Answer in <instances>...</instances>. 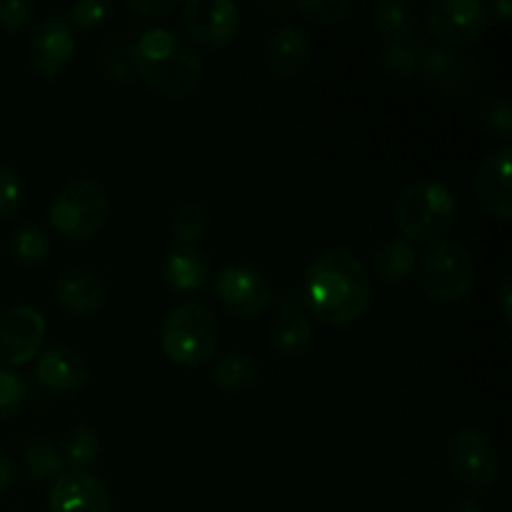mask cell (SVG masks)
<instances>
[{
    "mask_svg": "<svg viewBox=\"0 0 512 512\" xmlns=\"http://www.w3.org/2000/svg\"><path fill=\"white\" fill-rule=\"evenodd\" d=\"M113 13V5L103 3V0H78L73 8L68 10V25L70 28H80V30H90L95 25L105 23L108 15Z\"/></svg>",
    "mask_w": 512,
    "mask_h": 512,
    "instance_id": "obj_32",
    "label": "cell"
},
{
    "mask_svg": "<svg viewBox=\"0 0 512 512\" xmlns=\"http://www.w3.org/2000/svg\"><path fill=\"white\" fill-rule=\"evenodd\" d=\"M13 478H15L13 458H10L5 450H0V495H3L10 485H13Z\"/></svg>",
    "mask_w": 512,
    "mask_h": 512,
    "instance_id": "obj_36",
    "label": "cell"
},
{
    "mask_svg": "<svg viewBox=\"0 0 512 512\" xmlns=\"http://www.w3.org/2000/svg\"><path fill=\"white\" fill-rule=\"evenodd\" d=\"M418 68L425 78L430 80L438 88H450L455 80H460L463 75V63H460L458 55H453L445 48H433L425 50L418 58Z\"/></svg>",
    "mask_w": 512,
    "mask_h": 512,
    "instance_id": "obj_25",
    "label": "cell"
},
{
    "mask_svg": "<svg viewBox=\"0 0 512 512\" xmlns=\"http://www.w3.org/2000/svg\"><path fill=\"white\" fill-rule=\"evenodd\" d=\"M475 118L490 133L500 135L508 140L512 135V108L510 100L505 95H485L475 103Z\"/></svg>",
    "mask_w": 512,
    "mask_h": 512,
    "instance_id": "obj_27",
    "label": "cell"
},
{
    "mask_svg": "<svg viewBox=\"0 0 512 512\" xmlns=\"http://www.w3.org/2000/svg\"><path fill=\"white\" fill-rule=\"evenodd\" d=\"M128 10L138 15H150V18H163L178 8V0H128Z\"/></svg>",
    "mask_w": 512,
    "mask_h": 512,
    "instance_id": "obj_35",
    "label": "cell"
},
{
    "mask_svg": "<svg viewBox=\"0 0 512 512\" xmlns=\"http://www.w3.org/2000/svg\"><path fill=\"white\" fill-rule=\"evenodd\" d=\"M425 25L443 43L465 45L483 35L488 18L480 0H430Z\"/></svg>",
    "mask_w": 512,
    "mask_h": 512,
    "instance_id": "obj_10",
    "label": "cell"
},
{
    "mask_svg": "<svg viewBox=\"0 0 512 512\" xmlns=\"http://www.w3.org/2000/svg\"><path fill=\"white\" fill-rule=\"evenodd\" d=\"M313 340V323L300 303H290V295L280 305L278 318L268 330V345L283 358H295L305 353Z\"/></svg>",
    "mask_w": 512,
    "mask_h": 512,
    "instance_id": "obj_18",
    "label": "cell"
},
{
    "mask_svg": "<svg viewBox=\"0 0 512 512\" xmlns=\"http://www.w3.org/2000/svg\"><path fill=\"white\" fill-rule=\"evenodd\" d=\"M60 458H63V465H68L75 473H88L90 465L98 460L100 455V440L98 435L93 433L85 425H75L60 440Z\"/></svg>",
    "mask_w": 512,
    "mask_h": 512,
    "instance_id": "obj_23",
    "label": "cell"
},
{
    "mask_svg": "<svg viewBox=\"0 0 512 512\" xmlns=\"http://www.w3.org/2000/svg\"><path fill=\"white\" fill-rule=\"evenodd\" d=\"M55 300L75 318H93L108 303V290L93 270L70 268L55 283Z\"/></svg>",
    "mask_w": 512,
    "mask_h": 512,
    "instance_id": "obj_16",
    "label": "cell"
},
{
    "mask_svg": "<svg viewBox=\"0 0 512 512\" xmlns=\"http://www.w3.org/2000/svg\"><path fill=\"white\" fill-rule=\"evenodd\" d=\"M38 13V3L35 0H8V3H0V28L10 30H23L30 20Z\"/></svg>",
    "mask_w": 512,
    "mask_h": 512,
    "instance_id": "obj_33",
    "label": "cell"
},
{
    "mask_svg": "<svg viewBox=\"0 0 512 512\" xmlns=\"http://www.w3.org/2000/svg\"><path fill=\"white\" fill-rule=\"evenodd\" d=\"M295 10L318 25H338L348 18L353 3L350 0H300L295 3Z\"/></svg>",
    "mask_w": 512,
    "mask_h": 512,
    "instance_id": "obj_29",
    "label": "cell"
},
{
    "mask_svg": "<svg viewBox=\"0 0 512 512\" xmlns=\"http://www.w3.org/2000/svg\"><path fill=\"white\" fill-rule=\"evenodd\" d=\"M373 23L393 43H408L418 35V10L403 0H378L373 8Z\"/></svg>",
    "mask_w": 512,
    "mask_h": 512,
    "instance_id": "obj_20",
    "label": "cell"
},
{
    "mask_svg": "<svg viewBox=\"0 0 512 512\" xmlns=\"http://www.w3.org/2000/svg\"><path fill=\"white\" fill-rule=\"evenodd\" d=\"M110 213V198L103 183L95 178L70 180L48 210L55 233L68 240H88L105 225Z\"/></svg>",
    "mask_w": 512,
    "mask_h": 512,
    "instance_id": "obj_6",
    "label": "cell"
},
{
    "mask_svg": "<svg viewBox=\"0 0 512 512\" xmlns=\"http://www.w3.org/2000/svg\"><path fill=\"white\" fill-rule=\"evenodd\" d=\"M188 33L205 48H228L240 25V10L233 0H188L183 5Z\"/></svg>",
    "mask_w": 512,
    "mask_h": 512,
    "instance_id": "obj_12",
    "label": "cell"
},
{
    "mask_svg": "<svg viewBox=\"0 0 512 512\" xmlns=\"http://www.w3.org/2000/svg\"><path fill=\"white\" fill-rule=\"evenodd\" d=\"M418 278L433 303L455 305L473 290L475 260L455 240H435L418 258Z\"/></svg>",
    "mask_w": 512,
    "mask_h": 512,
    "instance_id": "obj_5",
    "label": "cell"
},
{
    "mask_svg": "<svg viewBox=\"0 0 512 512\" xmlns=\"http://www.w3.org/2000/svg\"><path fill=\"white\" fill-rule=\"evenodd\" d=\"M310 35L303 25L285 23L268 35L263 48L265 68L280 78H293L303 73L310 60Z\"/></svg>",
    "mask_w": 512,
    "mask_h": 512,
    "instance_id": "obj_15",
    "label": "cell"
},
{
    "mask_svg": "<svg viewBox=\"0 0 512 512\" xmlns=\"http://www.w3.org/2000/svg\"><path fill=\"white\" fill-rule=\"evenodd\" d=\"M75 58V38L68 20L55 15L33 30L28 43V65L43 80H58Z\"/></svg>",
    "mask_w": 512,
    "mask_h": 512,
    "instance_id": "obj_9",
    "label": "cell"
},
{
    "mask_svg": "<svg viewBox=\"0 0 512 512\" xmlns=\"http://www.w3.org/2000/svg\"><path fill=\"white\" fill-rule=\"evenodd\" d=\"M25 463H28V473L33 480H48L60 475L63 470V458L60 450L55 448L50 440H33L25 448Z\"/></svg>",
    "mask_w": 512,
    "mask_h": 512,
    "instance_id": "obj_28",
    "label": "cell"
},
{
    "mask_svg": "<svg viewBox=\"0 0 512 512\" xmlns=\"http://www.w3.org/2000/svg\"><path fill=\"white\" fill-rule=\"evenodd\" d=\"M45 318L33 305H15L0 318V365L20 368L38 353L45 340Z\"/></svg>",
    "mask_w": 512,
    "mask_h": 512,
    "instance_id": "obj_11",
    "label": "cell"
},
{
    "mask_svg": "<svg viewBox=\"0 0 512 512\" xmlns=\"http://www.w3.org/2000/svg\"><path fill=\"white\" fill-rule=\"evenodd\" d=\"M133 65L145 83L173 100L193 95L205 78L203 58L170 28L140 33L133 45Z\"/></svg>",
    "mask_w": 512,
    "mask_h": 512,
    "instance_id": "obj_2",
    "label": "cell"
},
{
    "mask_svg": "<svg viewBox=\"0 0 512 512\" xmlns=\"http://www.w3.org/2000/svg\"><path fill=\"white\" fill-rule=\"evenodd\" d=\"M498 298H500V308H503V318L512 323V280L510 275H505L500 280V288H498Z\"/></svg>",
    "mask_w": 512,
    "mask_h": 512,
    "instance_id": "obj_37",
    "label": "cell"
},
{
    "mask_svg": "<svg viewBox=\"0 0 512 512\" xmlns=\"http://www.w3.org/2000/svg\"><path fill=\"white\" fill-rule=\"evenodd\" d=\"M25 395H28V388H25L23 378L10 370H0V420H8L23 408Z\"/></svg>",
    "mask_w": 512,
    "mask_h": 512,
    "instance_id": "obj_31",
    "label": "cell"
},
{
    "mask_svg": "<svg viewBox=\"0 0 512 512\" xmlns=\"http://www.w3.org/2000/svg\"><path fill=\"white\" fill-rule=\"evenodd\" d=\"M90 368L83 355L73 348H50L35 365V378L53 393H75L88 383Z\"/></svg>",
    "mask_w": 512,
    "mask_h": 512,
    "instance_id": "obj_17",
    "label": "cell"
},
{
    "mask_svg": "<svg viewBox=\"0 0 512 512\" xmlns=\"http://www.w3.org/2000/svg\"><path fill=\"white\" fill-rule=\"evenodd\" d=\"M485 8V18H493L498 20V23H505V20H510L512 15V5L508 3V0H493L490 5H483Z\"/></svg>",
    "mask_w": 512,
    "mask_h": 512,
    "instance_id": "obj_38",
    "label": "cell"
},
{
    "mask_svg": "<svg viewBox=\"0 0 512 512\" xmlns=\"http://www.w3.org/2000/svg\"><path fill=\"white\" fill-rule=\"evenodd\" d=\"M208 255L198 248L170 250L163 260V280L175 293H193L208 283Z\"/></svg>",
    "mask_w": 512,
    "mask_h": 512,
    "instance_id": "obj_19",
    "label": "cell"
},
{
    "mask_svg": "<svg viewBox=\"0 0 512 512\" xmlns=\"http://www.w3.org/2000/svg\"><path fill=\"white\" fill-rule=\"evenodd\" d=\"M10 253L18 263L38 265L48 258L50 253V238L43 228L38 225H20L13 235H10Z\"/></svg>",
    "mask_w": 512,
    "mask_h": 512,
    "instance_id": "obj_26",
    "label": "cell"
},
{
    "mask_svg": "<svg viewBox=\"0 0 512 512\" xmlns=\"http://www.w3.org/2000/svg\"><path fill=\"white\" fill-rule=\"evenodd\" d=\"M50 512H113V498L103 480L90 473L58 475L48 495Z\"/></svg>",
    "mask_w": 512,
    "mask_h": 512,
    "instance_id": "obj_13",
    "label": "cell"
},
{
    "mask_svg": "<svg viewBox=\"0 0 512 512\" xmlns=\"http://www.w3.org/2000/svg\"><path fill=\"white\" fill-rule=\"evenodd\" d=\"M215 298L235 318H258L273 305V288L260 270L250 265H225L215 275Z\"/></svg>",
    "mask_w": 512,
    "mask_h": 512,
    "instance_id": "obj_8",
    "label": "cell"
},
{
    "mask_svg": "<svg viewBox=\"0 0 512 512\" xmlns=\"http://www.w3.org/2000/svg\"><path fill=\"white\" fill-rule=\"evenodd\" d=\"M383 65L398 78H408L418 68V53L408 43H390L383 50Z\"/></svg>",
    "mask_w": 512,
    "mask_h": 512,
    "instance_id": "obj_34",
    "label": "cell"
},
{
    "mask_svg": "<svg viewBox=\"0 0 512 512\" xmlns=\"http://www.w3.org/2000/svg\"><path fill=\"white\" fill-rule=\"evenodd\" d=\"M453 512H485V505L475 498H463Z\"/></svg>",
    "mask_w": 512,
    "mask_h": 512,
    "instance_id": "obj_39",
    "label": "cell"
},
{
    "mask_svg": "<svg viewBox=\"0 0 512 512\" xmlns=\"http://www.w3.org/2000/svg\"><path fill=\"white\" fill-rule=\"evenodd\" d=\"M305 308L328 325H350L373 303V283L358 255L330 248L315 255L305 270Z\"/></svg>",
    "mask_w": 512,
    "mask_h": 512,
    "instance_id": "obj_1",
    "label": "cell"
},
{
    "mask_svg": "<svg viewBox=\"0 0 512 512\" xmlns=\"http://www.w3.org/2000/svg\"><path fill=\"white\" fill-rule=\"evenodd\" d=\"M260 365L248 353H228L213 365L210 380L220 390H243L258 383Z\"/></svg>",
    "mask_w": 512,
    "mask_h": 512,
    "instance_id": "obj_22",
    "label": "cell"
},
{
    "mask_svg": "<svg viewBox=\"0 0 512 512\" xmlns=\"http://www.w3.org/2000/svg\"><path fill=\"white\" fill-rule=\"evenodd\" d=\"M220 328L213 310L205 305L180 303L165 315L160 345L170 363L180 368H203L218 350Z\"/></svg>",
    "mask_w": 512,
    "mask_h": 512,
    "instance_id": "obj_4",
    "label": "cell"
},
{
    "mask_svg": "<svg viewBox=\"0 0 512 512\" xmlns=\"http://www.w3.org/2000/svg\"><path fill=\"white\" fill-rule=\"evenodd\" d=\"M395 223L405 240L435 243L443 240L458 218L453 190L435 180H415L400 190L393 205Z\"/></svg>",
    "mask_w": 512,
    "mask_h": 512,
    "instance_id": "obj_3",
    "label": "cell"
},
{
    "mask_svg": "<svg viewBox=\"0 0 512 512\" xmlns=\"http://www.w3.org/2000/svg\"><path fill=\"white\" fill-rule=\"evenodd\" d=\"M415 265H418V253H415V245L405 238H390L375 250L373 270L385 283H403L410 278Z\"/></svg>",
    "mask_w": 512,
    "mask_h": 512,
    "instance_id": "obj_21",
    "label": "cell"
},
{
    "mask_svg": "<svg viewBox=\"0 0 512 512\" xmlns=\"http://www.w3.org/2000/svg\"><path fill=\"white\" fill-rule=\"evenodd\" d=\"M448 468L473 490H490L500 480V453L493 438L480 430H460L448 440Z\"/></svg>",
    "mask_w": 512,
    "mask_h": 512,
    "instance_id": "obj_7",
    "label": "cell"
},
{
    "mask_svg": "<svg viewBox=\"0 0 512 512\" xmlns=\"http://www.w3.org/2000/svg\"><path fill=\"white\" fill-rule=\"evenodd\" d=\"M205 228H208V213L200 205L185 203L175 208L173 215H170V240H173V248H195L198 240L203 238Z\"/></svg>",
    "mask_w": 512,
    "mask_h": 512,
    "instance_id": "obj_24",
    "label": "cell"
},
{
    "mask_svg": "<svg viewBox=\"0 0 512 512\" xmlns=\"http://www.w3.org/2000/svg\"><path fill=\"white\" fill-rule=\"evenodd\" d=\"M510 160L512 148L510 145H503V148L493 150V153L478 165L473 178L475 198H478V203L498 220L512 218Z\"/></svg>",
    "mask_w": 512,
    "mask_h": 512,
    "instance_id": "obj_14",
    "label": "cell"
},
{
    "mask_svg": "<svg viewBox=\"0 0 512 512\" xmlns=\"http://www.w3.org/2000/svg\"><path fill=\"white\" fill-rule=\"evenodd\" d=\"M25 185L13 168L0 165V220L15 218L23 208Z\"/></svg>",
    "mask_w": 512,
    "mask_h": 512,
    "instance_id": "obj_30",
    "label": "cell"
}]
</instances>
